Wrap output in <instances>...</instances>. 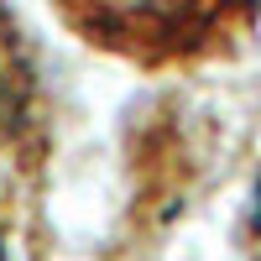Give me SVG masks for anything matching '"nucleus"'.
Listing matches in <instances>:
<instances>
[{
  "label": "nucleus",
  "mask_w": 261,
  "mask_h": 261,
  "mask_svg": "<svg viewBox=\"0 0 261 261\" xmlns=\"http://www.w3.org/2000/svg\"><path fill=\"white\" fill-rule=\"evenodd\" d=\"M53 11L89 47L151 73L225 63L261 27V0H53Z\"/></svg>",
  "instance_id": "f257e3e1"
},
{
  "label": "nucleus",
  "mask_w": 261,
  "mask_h": 261,
  "mask_svg": "<svg viewBox=\"0 0 261 261\" xmlns=\"http://www.w3.org/2000/svg\"><path fill=\"white\" fill-rule=\"evenodd\" d=\"M235 246H241V261H261V162L251 172V193H246L241 225H235Z\"/></svg>",
  "instance_id": "f03ea898"
},
{
  "label": "nucleus",
  "mask_w": 261,
  "mask_h": 261,
  "mask_svg": "<svg viewBox=\"0 0 261 261\" xmlns=\"http://www.w3.org/2000/svg\"><path fill=\"white\" fill-rule=\"evenodd\" d=\"M0 261H16V256H11V225H6V209H0Z\"/></svg>",
  "instance_id": "7ed1b4c3"
}]
</instances>
